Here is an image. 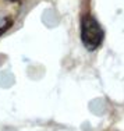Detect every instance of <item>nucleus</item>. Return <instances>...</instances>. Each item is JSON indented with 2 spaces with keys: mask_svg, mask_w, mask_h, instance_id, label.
Instances as JSON below:
<instances>
[{
  "mask_svg": "<svg viewBox=\"0 0 124 131\" xmlns=\"http://www.w3.org/2000/svg\"><path fill=\"white\" fill-rule=\"evenodd\" d=\"M81 39L88 50H95L103 40V29L91 15H85L81 21Z\"/></svg>",
  "mask_w": 124,
  "mask_h": 131,
  "instance_id": "nucleus-1",
  "label": "nucleus"
}]
</instances>
